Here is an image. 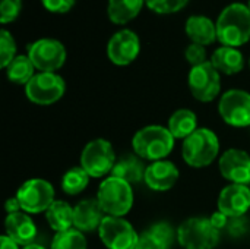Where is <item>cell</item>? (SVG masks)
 <instances>
[{"instance_id":"obj_1","label":"cell","mask_w":250,"mask_h":249,"mask_svg":"<svg viewBox=\"0 0 250 249\" xmlns=\"http://www.w3.org/2000/svg\"><path fill=\"white\" fill-rule=\"evenodd\" d=\"M217 37L223 45L240 47L250 40V9L243 3H231L223 9L215 22Z\"/></svg>"},{"instance_id":"obj_2","label":"cell","mask_w":250,"mask_h":249,"mask_svg":"<svg viewBox=\"0 0 250 249\" xmlns=\"http://www.w3.org/2000/svg\"><path fill=\"white\" fill-rule=\"evenodd\" d=\"M135 154L142 160L158 161L166 157L174 148V136L168 128L160 125H149L139 129L132 139Z\"/></svg>"},{"instance_id":"obj_3","label":"cell","mask_w":250,"mask_h":249,"mask_svg":"<svg viewBox=\"0 0 250 249\" xmlns=\"http://www.w3.org/2000/svg\"><path fill=\"white\" fill-rule=\"evenodd\" d=\"M220 153V141L214 131L208 128H198L189 135L182 145V156L188 166L202 169L209 166Z\"/></svg>"},{"instance_id":"obj_4","label":"cell","mask_w":250,"mask_h":249,"mask_svg":"<svg viewBox=\"0 0 250 249\" xmlns=\"http://www.w3.org/2000/svg\"><path fill=\"white\" fill-rule=\"evenodd\" d=\"M97 200L107 216L123 217L133 207L132 185L123 179L108 176L101 182L97 192Z\"/></svg>"},{"instance_id":"obj_5","label":"cell","mask_w":250,"mask_h":249,"mask_svg":"<svg viewBox=\"0 0 250 249\" xmlns=\"http://www.w3.org/2000/svg\"><path fill=\"white\" fill-rule=\"evenodd\" d=\"M177 242L183 249H214L220 244V230L207 217H192L179 226Z\"/></svg>"},{"instance_id":"obj_6","label":"cell","mask_w":250,"mask_h":249,"mask_svg":"<svg viewBox=\"0 0 250 249\" xmlns=\"http://www.w3.org/2000/svg\"><path fill=\"white\" fill-rule=\"evenodd\" d=\"M116 161L113 145L103 138L89 141L81 153V167L91 178H103L111 173Z\"/></svg>"},{"instance_id":"obj_7","label":"cell","mask_w":250,"mask_h":249,"mask_svg":"<svg viewBox=\"0 0 250 249\" xmlns=\"http://www.w3.org/2000/svg\"><path fill=\"white\" fill-rule=\"evenodd\" d=\"M64 79L56 72H38L25 85L28 100L38 106L54 104L64 95Z\"/></svg>"},{"instance_id":"obj_8","label":"cell","mask_w":250,"mask_h":249,"mask_svg":"<svg viewBox=\"0 0 250 249\" xmlns=\"http://www.w3.org/2000/svg\"><path fill=\"white\" fill-rule=\"evenodd\" d=\"M15 197L21 204V210L28 214L45 213L56 201L53 185L40 178L23 182Z\"/></svg>"},{"instance_id":"obj_9","label":"cell","mask_w":250,"mask_h":249,"mask_svg":"<svg viewBox=\"0 0 250 249\" xmlns=\"http://www.w3.org/2000/svg\"><path fill=\"white\" fill-rule=\"evenodd\" d=\"M98 235L107 249H138L139 247L141 235L123 217L105 216L100 225Z\"/></svg>"},{"instance_id":"obj_10","label":"cell","mask_w":250,"mask_h":249,"mask_svg":"<svg viewBox=\"0 0 250 249\" xmlns=\"http://www.w3.org/2000/svg\"><path fill=\"white\" fill-rule=\"evenodd\" d=\"M188 85L192 95L201 103H209L220 95L221 73L211 62L193 66L188 76Z\"/></svg>"},{"instance_id":"obj_11","label":"cell","mask_w":250,"mask_h":249,"mask_svg":"<svg viewBox=\"0 0 250 249\" xmlns=\"http://www.w3.org/2000/svg\"><path fill=\"white\" fill-rule=\"evenodd\" d=\"M28 57L40 72H56L66 62V48L56 38H40L28 45Z\"/></svg>"},{"instance_id":"obj_12","label":"cell","mask_w":250,"mask_h":249,"mask_svg":"<svg viewBox=\"0 0 250 249\" xmlns=\"http://www.w3.org/2000/svg\"><path fill=\"white\" fill-rule=\"evenodd\" d=\"M218 113L230 126H250V92L245 90L226 91L220 98Z\"/></svg>"},{"instance_id":"obj_13","label":"cell","mask_w":250,"mask_h":249,"mask_svg":"<svg viewBox=\"0 0 250 249\" xmlns=\"http://www.w3.org/2000/svg\"><path fill=\"white\" fill-rule=\"evenodd\" d=\"M141 53V40L132 29H120L111 35L107 44V56L116 66H127Z\"/></svg>"},{"instance_id":"obj_14","label":"cell","mask_w":250,"mask_h":249,"mask_svg":"<svg viewBox=\"0 0 250 249\" xmlns=\"http://www.w3.org/2000/svg\"><path fill=\"white\" fill-rule=\"evenodd\" d=\"M220 173L231 183L250 185V156L239 148L227 150L218 161Z\"/></svg>"},{"instance_id":"obj_15","label":"cell","mask_w":250,"mask_h":249,"mask_svg":"<svg viewBox=\"0 0 250 249\" xmlns=\"http://www.w3.org/2000/svg\"><path fill=\"white\" fill-rule=\"evenodd\" d=\"M218 211L229 219H239L250 208V188L248 185L230 183L218 195Z\"/></svg>"},{"instance_id":"obj_16","label":"cell","mask_w":250,"mask_h":249,"mask_svg":"<svg viewBox=\"0 0 250 249\" xmlns=\"http://www.w3.org/2000/svg\"><path fill=\"white\" fill-rule=\"evenodd\" d=\"M179 181V169L174 163L168 160H158L152 161L146 166L144 182L146 186L155 192H166L171 189Z\"/></svg>"},{"instance_id":"obj_17","label":"cell","mask_w":250,"mask_h":249,"mask_svg":"<svg viewBox=\"0 0 250 249\" xmlns=\"http://www.w3.org/2000/svg\"><path fill=\"white\" fill-rule=\"evenodd\" d=\"M105 213L103 211L98 200H83L73 207V227L82 233L100 229Z\"/></svg>"},{"instance_id":"obj_18","label":"cell","mask_w":250,"mask_h":249,"mask_svg":"<svg viewBox=\"0 0 250 249\" xmlns=\"http://www.w3.org/2000/svg\"><path fill=\"white\" fill-rule=\"evenodd\" d=\"M6 235L13 239L18 245H31L37 236V226L28 213H13L7 214L4 220Z\"/></svg>"},{"instance_id":"obj_19","label":"cell","mask_w":250,"mask_h":249,"mask_svg":"<svg viewBox=\"0 0 250 249\" xmlns=\"http://www.w3.org/2000/svg\"><path fill=\"white\" fill-rule=\"evenodd\" d=\"M186 35L190 38L192 43L201 44L204 47L214 44L217 37V25L211 21V18L205 15H192L188 18L185 25Z\"/></svg>"},{"instance_id":"obj_20","label":"cell","mask_w":250,"mask_h":249,"mask_svg":"<svg viewBox=\"0 0 250 249\" xmlns=\"http://www.w3.org/2000/svg\"><path fill=\"white\" fill-rule=\"evenodd\" d=\"M214 68L224 75H236L243 70L245 68V57L242 51L236 47L221 45L218 47L209 60Z\"/></svg>"},{"instance_id":"obj_21","label":"cell","mask_w":250,"mask_h":249,"mask_svg":"<svg viewBox=\"0 0 250 249\" xmlns=\"http://www.w3.org/2000/svg\"><path fill=\"white\" fill-rule=\"evenodd\" d=\"M145 6V0H108L107 15L116 25H126L133 21Z\"/></svg>"},{"instance_id":"obj_22","label":"cell","mask_w":250,"mask_h":249,"mask_svg":"<svg viewBox=\"0 0 250 249\" xmlns=\"http://www.w3.org/2000/svg\"><path fill=\"white\" fill-rule=\"evenodd\" d=\"M145 170H146V166L142 163V158H139L138 156H126L116 161L111 170V176L123 179L132 185V183H138L144 181Z\"/></svg>"},{"instance_id":"obj_23","label":"cell","mask_w":250,"mask_h":249,"mask_svg":"<svg viewBox=\"0 0 250 249\" xmlns=\"http://www.w3.org/2000/svg\"><path fill=\"white\" fill-rule=\"evenodd\" d=\"M45 219L56 233L66 232L73 227V207L66 201L56 200L45 211Z\"/></svg>"},{"instance_id":"obj_24","label":"cell","mask_w":250,"mask_h":249,"mask_svg":"<svg viewBox=\"0 0 250 249\" xmlns=\"http://www.w3.org/2000/svg\"><path fill=\"white\" fill-rule=\"evenodd\" d=\"M168 131L174 139H186L198 129V117L192 110L180 109L176 110L168 119Z\"/></svg>"},{"instance_id":"obj_25","label":"cell","mask_w":250,"mask_h":249,"mask_svg":"<svg viewBox=\"0 0 250 249\" xmlns=\"http://www.w3.org/2000/svg\"><path fill=\"white\" fill-rule=\"evenodd\" d=\"M35 75V66L28 54H18L6 68V76L12 84L26 85Z\"/></svg>"},{"instance_id":"obj_26","label":"cell","mask_w":250,"mask_h":249,"mask_svg":"<svg viewBox=\"0 0 250 249\" xmlns=\"http://www.w3.org/2000/svg\"><path fill=\"white\" fill-rule=\"evenodd\" d=\"M89 179L91 176L85 172V169H82L81 166L72 167L62 178V189L67 195H78L85 191Z\"/></svg>"},{"instance_id":"obj_27","label":"cell","mask_w":250,"mask_h":249,"mask_svg":"<svg viewBox=\"0 0 250 249\" xmlns=\"http://www.w3.org/2000/svg\"><path fill=\"white\" fill-rule=\"evenodd\" d=\"M50 249H88V244L83 233L72 227L66 232L56 233Z\"/></svg>"},{"instance_id":"obj_28","label":"cell","mask_w":250,"mask_h":249,"mask_svg":"<svg viewBox=\"0 0 250 249\" xmlns=\"http://www.w3.org/2000/svg\"><path fill=\"white\" fill-rule=\"evenodd\" d=\"M16 41L15 37L7 31V29H1L0 31V66L3 69H6L10 62L18 56L16 54Z\"/></svg>"},{"instance_id":"obj_29","label":"cell","mask_w":250,"mask_h":249,"mask_svg":"<svg viewBox=\"0 0 250 249\" xmlns=\"http://www.w3.org/2000/svg\"><path fill=\"white\" fill-rule=\"evenodd\" d=\"M189 0H145V6L160 15H171L180 12Z\"/></svg>"},{"instance_id":"obj_30","label":"cell","mask_w":250,"mask_h":249,"mask_svg":"<svg viewBox=\"0 0 250 249\" xmlns=\"http://www.w3.org/2000/svg\"><path fill=\"white\" fill-rule=\"evenodd\" d=\"M22 12V0H1L0 4V22L1 25L12 23Z\"/></svg>"},{"instance_id":"obj_31","label":"cell","mask_w":250,"mask_h":249,"mask_svg":"<svg viewBox=\"0 0 250 249\" xmlns=\"http://www.w3.org/2000/svg\"><path fill=\"white\" fill-rule=\"evenodd\" d=\"M148 230H151L157 238H160L167 247L171 248L174 239H177V232H174V229L171 227V225L166 223V222H160L152 225Z\"/></svg>"},{"instance_id":"obj_32","label":"cell","mask_w":250,"mask_h":249,"mask_svg":"<svg viewBox=\"0 0 250 249\" xmlns=\"http://www.w3.org/2000/svg\"><path fill=\"white\" fill-rule=\"evenodd\" d=\"M185 57H186V60L192 65V68H193V66H198V65H202V63H205V62H208V60H207V48H205L204 45L195 44V43H192V44H189V45L186 47V50H185Z\"/></svg>"},{"instance_id":"obj_33","label":"cell","mask_w":250,"mask_h":249,"mask_svg":"<svg viewBox=\"0 0 250 249\" xmlns=\"http://www.w3.org/2000/svg\"><path fill=\"white\" fill-rule=\"evenodd\" d=\"M42 7L51 13H67L73 9L76 0H41Z\"/></svg>"},{"instance_id":"obj_34","label":"cell","mask_w":250,"mask_h":249,"mask_svg":"<svg viewBox=\"0 0 250 249\" xmlns=\"http://www.w3.org/2000/svg\"><path fill=\"white\" fill-rule=\"evenodd\" d=\"M138 249H170V247H167L151 230H145L144 233H141Z\"/></svg>"},{"instance_id":"obj_35","label":"cell","mask_w":250,"mask_h":249,"mask_svg":"<svg viewBox=\"0 0 250 249\" xmlns=\"http://www.w3.org/2000/svg\"><path fill=\"white\" fill-rule=\"evenodd\" d=\"M209 220H211V223L214 225L215 229L221 230V229H224V227L227 226L229 217H227L224 213H221V211H215V213L209 217Z\"/></svg>"},{"instance_id":"obj_36","label":"cell","mask_w":250,"mask_h":249,"mask_svg":"<svg viewBox=\"0 0 250 249\" xmlns=\"http://www.w3.org/2000/svg\"><path fill=\"white\" fill-rule=\"evenodd\" d=\"M4 208H6V213H7V214L19 213V211H21V204H19L18 198H16V197H13V198H9V200L6 201Z\"/></svg>"},{"instance_id":"obj_37","label":"cell","mask_w":250,"mask_h":249,"mask_svg":"<svg viewBox=\"0 0 250 249\" xmlns=\"http://www.w3.org/2000/svg\"><path fill=\"white\" fill-rule=\"evenodd\" d=\"M0 249H19V245L7 235H3L0 238Z\"/></svg>"},{"instance_id":"obj_38","label":"cell","mask_w":250,"mask_h":249,"mask_svg":"<svg viewBox=\"0 0 250 249\" xmlns=\"http://www.w3.org/2000/svg\"><path fill=\"white\" fill-rule=\"evenodd\" d=\"M22 249H45L42 245H38V244H31V245H26Z\"/></svg>"},{"instance_id":"obj_39","label":"cell","mask_w":250,"mask_h":249,"mask_svg":"<svg viewBox=\"0 0 250 249\" xmlns=\"http://www.w3.org/2000/svg\"><path fill=\"white\" fill-rule=\"evenodd\" d=\"M248 6H249V9H250V0H249V4H248Z\"/></svg>"},{"instance_id":"obj_40","label":"cell","mask_w":250,"mask_h":249,"mask_svg":"<svg viewBox=\"0 0 250 249\" xmlns=\"http://www.w3.org/2000/svg\"><path fill=\"white\" fill-rule=\"evenodd\" d=\"M249 68H250V59H249Z\"/></svg>"}]
</instances>
